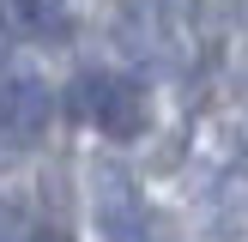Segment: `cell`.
I'll use <instances>...</instances> for the list:
<instances>
[{
	"mask_svg": "<svg viewBox=\"0 0 248 242\" xmlns=\"http://www.w3.org/2000/svg\"><path fill=\"white\" fill-rule=\"evenodd\" d=\"M97 224L109 242H145V206L133 194V182L121 176V164L97 169Z\"/></svg>",
	"mask_w": 248,
	"mask_h": 242,
	"instance_id": "2",
	"label": "cell"
},
{
	"mask_svg": "<svg viewBox=\"0 0 248 242\" xmlns=\"http://www.w3.org/2000/svg\"><path fill=\"white\" fill-rule=\"evenodd\" d=\"M103 79H109V73L85 67L79 79L67 85V115H73V121H91V115H97V97H103Z\"/></svg>",
	"mask_w": 248,
	"mask_h": 242,
	"instance_id": "4",
	"label": "cell"
},
{
	"mask_svg": "<svg viewBox=\"0 0 248 242\" xmlns=\"http://www.w3.org/2000/svg\"><path fill=\"white\" fill-rule=\"evenodd\" d=\"M206 230H212V236H242V230H248V206H218Z\"/></svg>",
	"mask_w": 248,
	"mask_h": 242,
	"instance_id": "5",
	"label": "cell"
},
{
	"mask_svg": "<svg viewBox=\"0 0 248 242\" xmlns=\"http://www.w3.org/2000/svg\"><path fill=\"white\" fill-rule=\"evenodd\" d=\"M48 115H55V97L43 79H12L0 85V145H31L43 139Z\"/></svg>",
	"mask_w": 248,
	"mask_h": 242,
	"instance_id": "1",
	"label": "cell"
},
{
	"mask_svg": "<svg viewBox=\"0 0 248 242\" xmlns=\"http://www.w3.org/2000/svg\"><path fill=\"white\" fill-rule=\"evenodd\" d=\"M31 242H73V236H67L61 224H36V230H31Z\"/></svg>",
	"mask_w": 248,
	"mask_h": 242,
	"instance_id": "6",
	"label": "cell"
},
{
	"mask_svg": "<svg viewBox=\"0 0 248 242\" xmlns=\"http://www.w3.org/2000/svg\"><path fill=\"white\" fill-rule=\"evenodd\" d=\"M97 127L109 133V139H140L145 121H152V103H145V85L140 79H121V73H109L103 79V97H97Z\"/></svg>",
	"mask_w": 248,
	"mask_h": 242,
	"instance_id": "3",
	"label": "cell"
},
{
	"mask_svg": "<svg viewBox=\"0 0 248 242\" xmlns=\"http://www.w3.org/2000/svg\"><path fill=\"white\" fill-rule=\"evenodd\" d=\"M12 36H18V24H6V18H0V67H6V55H12Z\"/></svg>",
	"mask_w": 248,
	"mask_h": 242,
	"instance_id": "7",
	"label": "cell"
}]
</instances>
